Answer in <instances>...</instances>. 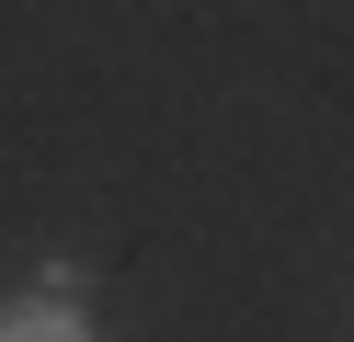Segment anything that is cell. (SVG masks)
<instances>
[{
    "instance_id": "obj_1",
    "label": "cell",
    "mask_w": 354,
    "mask_h": 342,
    "mask_svg": "<svg viewBox=\"0 0 354 342\" xmlns=\"http://www.w3.org/2000/svg\"><path fill=\"white\" fill-rule=\"evenodd\" d=\"M0 342H92V319L69 296H24V308H0Z\"/></svg>"
}]
</instances>
